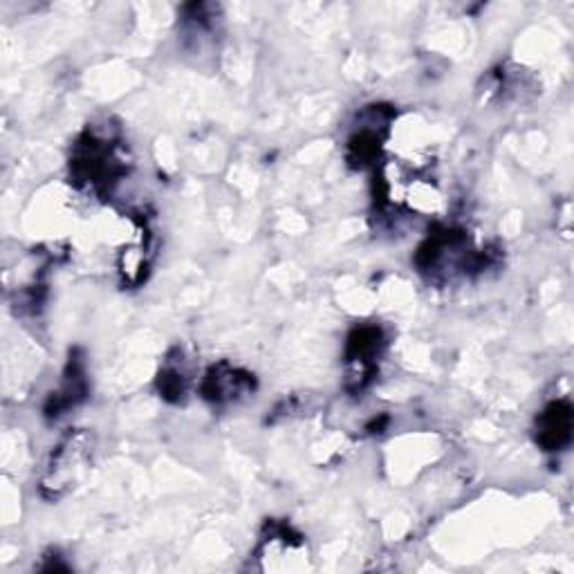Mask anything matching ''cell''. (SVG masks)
<instances>
[{"mask_svg":"<svg viewBox=\"0 0 574 574\" xmlns=\"http://www.w3.org/2000/svg\"><path fill=\"white\" fill-rule=\"evenodd\" d=\"M570 435V409H563L561 404H554L552 409L543 417V431L541 440L548 447H561V442L568 440Z\"/></svg>","mask_w":574,"mask_h":574,"instance_id":"obj_1","label":"cell"},{"mask_svg":"<svg viewBox=\"0 0 574 574\" xmlns=\"http://www.w3.org/2000/svg\"><path fill=\"white\" fill-rule=\"evenodd\" d=\"M211 382H214V397L218 395V397H222V390H224V380H222V375H218V377H211ZM229 382L234 384L229 390H231V395L234 392L238 390V384H240V377H236L234 372H231V377H229Z\"/></svg>","mask_w":574,"mask_h":574,"instance_id":"obj_2","label":"cell"}]
</instances>
